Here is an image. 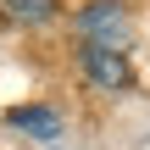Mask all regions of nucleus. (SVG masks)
<instances>
[{"label": "nucleus", "mask_w": 150, "mask_h": 150, "mask_svg": "<svg viewBox=\"0 0 150 150\" xmlns=\"http://www.w3.org/2000/svg\"><path fill=\"white\" fill-rule=\"evenodd\" d=\"M0 6H6L11 22H28V28H39V22L56 17V0H0Z\"/></svg>", "instance_id": "obj_4"}, {"label": "nucleus", "mask_w": 150, "mask_h": 150, "mask_svg": "<svg viewBox=\"0 0 150 150\" xmlns=\"http://www.w3.org/2000/svg\"><path fill=\"white\" fill-rule=\"evenodd\" d=\"M78 67H83V78L95 83V89H106V95H122L128 89V61H122V50H106V45H83L78 50Z\"/></svg>", "instance_id": "obj_2"}, {"label": "nucleus", "mask_w": 150, "mask_h": 150, "mask_svg": "<svg viewBox=\"0 0 150 150\" xmlns=\"http://www.w3.org/2000/svg\"><path fill=\"white\" fill-rule=\"evenodd\" d=\"M72 22H78L83 45H106V50H117V45L128 39V17H122L117 0H95V6H83Z\"/></svg>", "instance_id": "obj_1"}, {"label": "nucleus", "mask_w": 150, "mask_h": 150, "mask_svg": "<svg viewBox=\"0 0 150 150\" xmlns=\"http://www.w3.org/2000/svg\"><path fill=\"white\" fill-rule=\"evenodd\" d=\"M11 128L28 134V139H56L61 134V111H50V106H17L11 111Z\"/></svg>", "instance_id": "obj_3"}]
</instances>
